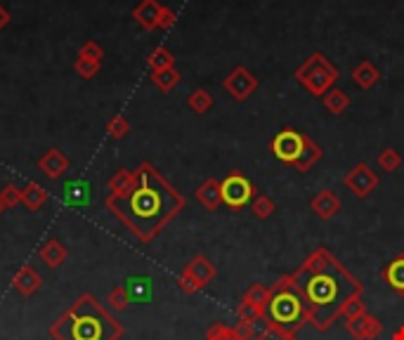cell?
<instances>
[{"label": "cell", "instance_id": "obj_1", "mask_svg": "<svg viewBox=\"0 0 404 340\" xmlns=\"http://www.w3.org/2000/svg\"><path fill=\"white\" fill-rule=\"evenodd\" d=\"M270 289H294L302 298L307 324L319 333H326L340 317L350 319L366 312L364 284L324 246L307 255L296 272L279 276Z\"/></svg>", "mask_w": 404, "mask_h": 340}, {"label": "cell", "instance_id": "obj_2", "mask_svg": "<svg viewBox=\"0 0 404 340\" xmlns=\"http://www.w3.org/2000/svg\"><path fill=\"white\" fill-rule=\"evenodd\" d=\"M185 206L178 194L152 166H142L135 175L130 189L119 196H111L109 208L130 227L142 241L154 239L168 220Z\"/></svg>", "mask_w": 404, "mask_h": 340}, {"label": "cell", "instance_id": "obj_3", "mask_svg": "<svg viewBox=\"0 0 404 340\" xmlns=\"http://www.w3.org/2000/svg\"><path fill=\"white\" fill-rule=\"evenodd\" d=\"M52 333L60 340H116L121 336V326L93 298H83Z\"/></svg>", "mask_w": 404, "mask_h": 340}, {"label": "cell", "instance_id": "obj_4", "mask_svg": "<svg viewBox=\"0 0 404 340\" xmlns=\"http://www.w3.org/2000/svg\"><path fill=\"white\" fill-rule=\"evenodd\" d=\"M263 321L268 340H294L298 331L307 324L302 298L294 289L272 291V300H270Z\"/></svg>", "mask_w": 404, "mask_h": 340}, {"label": "cell", "instance_id": "obj_5", "mask_svg": "<svg viewBox=\"0 0 404 340\" xmlns=\"http://www.w3.org/2000/svg\"><path fill=\"white\" fill-rule=\"evenodd\" d=\"M270 300H272V289L270 286L260 284V281L251 284L243 293L241 302L237 305L239 321H263Z\"/></svg>", "mask_w": 404, "mask_h": 340}, {"label": "cell", "instance_id": "obj_6", "mask_svg": "<svg viewBox=\"0 0 404 340\" xmlns=\"http://www.w3.org/2000/svg\"><path fill=\"white\" fill-rule=\"evenodd\" d=\"M215 276H217L215 265L206 255H196L187 267H185V272L180 274V289L185 293H196V291L206 289Z\"/></svg>", "mask_w": 404, "mask_h": 340}, {"label": "cell", "instance_id": "obj_7", "mask_svg": "<svg viewBox=\"0 0 404 340\" xmlns=\"http://www.w3.org/2000/svg\"><path fill=\"white\" fill-rule=\"evenodd\" d=\"M220 194H222V204H227L232 210H241L253 201L255 187L241 173H232L225 182H220Z\"/></svg>", "mask_w": 404, "mask_h": 340}, {"label": "cell", "instance_id": "obj_8", "mask_svg": "<svg viewBox=\"0 0 404 340\" xmlns=\"http://www.w3.org/2000/svg\"><path fill=\"white\" fill-rule=\"evenodd\" d=\"M307 140H310V137H305V135H300V132L286 127V130H281L272 140V151L279 161L296 166V163L302 158V154H305Z\"/></svg>", "mask_w": 404, "mask_h": 340}, {"label": "cell", "instance_id": "obj_9", "mask_svg": "<svg viewBox=\"0 0 404 340\" xmlns=\"http://www.w3.org/2000/svg\"><path fill=\"white\" fill-rule=\"evenodd\" d=\"M345 331L355 340H374L383 333V324L379 317L369 315V312H361V315L345 319Z\"/></svg>", "mask_w": 404, "mask_h": 340}, {"label": "cell", "instance_id": "obj_10", "mask_svg": "<svg viewBox=\"0 0 404 340\" xmlns=\"http://www.w3.org/2000/svg\"><path fill=\"white\" fill-rule=\"evenodd\" d=\"M345 184H348V189H353L355 196L366 199L371 191L379 187V178H376V173L366 163H359V166H355L345 175Z\"/></svg>", "mask_w": 404, "mask_h": 340}, {"label": "cell", "instance_id": "obj_11", "mask_svg": "<svg viewBox=\"0 0 404 340\" xmlns=\"http://www.w3.org/2000/svg\"><path fill=\"white\" fill-rule=\"evenodd\" d=\"M225 88L230 90L232 97L246 99L248 95H251L253 90L258 88V83H255L253 76H248V71H243V69H237V71H234L232 76L225 81Z\"/></svg>", "mask_w": 404, "mask_h": 340}, {"label": "cell", "instance_id": "obj_12", "mask_svg": "<svg viewBox=\"0 0 404 340\" xmlns=\"http://www.w3.org/2000/svg\"><path fill=\"white\" fill-rule=\"evenodd\" d=\"M383 281H385L388 286H390L392 291H395L397 295L404 298V253L395 255V258L390 260V263L383 267Z\"/></svg>", "mask_w": 404, "mask_h": 340}, {"label": "cell", "instance_id": "obj_13", "mask_svg": "<svg viewBox=\"0 0 404 340\" xmlns=\"http://www.w3.org/2000/svg\"><path fill=\"white\" fill-rule=\"evenodd\" d=\"M312 212H315L317 217H322V220H331L333 215H338V210H340V199L333 191H329V189H324V191H319V194L312 199Z\"/></svg>", "mask_w": 404, "mask_h": 340}, {"label": "cell", "instance_id": "obj_14", "mask_svg": "<svg viewBox=\"0 0 404 340\" xmlns=\"http://www.w3.org/2000/svg\"><path fill=\"white\" fill-rule=\"evenodd\" d=\"M196 199H199V204L204 206L206 210H215L217 206L222 204L220 182H215V180H209V182H204L199 189H196Z\"/></svg>", "mask_w": 404, "mask_h": 340}, {"label": "cell", "instance_id": "obj_15", "mask_svg": "<svg viewBox=\"0 0 404 340\" xmlns=\"http://www.w3.org/2000/svg\"><path fill=\"white\" fill-rule=\"evenodd\" d=\"M161 8H158L154 0H145V3L140 5V8L135 10V17L137 21H140L145 29H152V26H156L158 24V17H161Z\"/></svg>", "mask_w": 404, "mask_h": 340}, {"label": "cell", "instance_id": "obj_16", "mask_svg": "<svg viewBox=\"0 0 404 340\" xmlns=\"http://www.w3.org/2000/svg\"><path fill=\"white\" fill-rule=\"evenodd\" d=\"M40 168L45 170L50 178H57V175H62V170L67 168V161H64V156L57 149H52V151H47V156L40 161Z\"/></svg>", "mask_w": 404, "mask_h": 340}, {"label": "cell", "instance_id": "obj_17", "mask_svg": "<svg viewBox=\"0 0 404 340\" xmlns=\"http://www.w3.org/2000/svg\"><path fill=\"white\" fill-rule=\"evenodd\" d=\"M274 201L270 199V196H258V199H253L251 201V210H253V215L258 217V220H268L270 215L274 212Z\"/></svg>", "mask_w": 404, "mask_h": 340}, {"label": "cell", "instance_id": "obj_18", "mask_svg": "<svg viewBox=\"0 0 404 340\" xmlns=\"http://www.w3.org/2000/svg\"><path fill=\"white\" fill-rule=\"evenodd\" d=\"M324 104H326V109L331 111V114H343L350 102H348V95L333 90V93H329L326 97H324Z\"/></svg>", "mask_w": 404, "mask_h": 340}, {"label": "cell", "instance_id": "obj_19", "mask_svg": "<svg viewBox=\"0 0 404 340\" xmlns=\"http://www.w3.org/2000/svg\"><path fill=\"white\" fill-rule=\"evenodd\" d=\"M206 340H243V338L237 333V328L225 326V324H215V326H211Z\"/></svg>", "mask_w": 404, "mask_h": 340}, {"label": "cell", "instance_id": "obj_20", "mask_svg": "<svg viewBox=\"0 0 404 340\" xmlns=\"http://www.w3.org/2000/svg\"><path fill=\"white\" fill-rule=\"evenodd\" d=\"M379 166L385 170V173H392V170H397V168H400V154H397L395 149H385V151H381Z\"/></svg>", "mask_w": 404, "mask_h": 340}, {"label": "cell", "instance_id": "obj_21", "mask_svg": "<svg viewBox=\"0 0 404 340\" xmlns=\"http://www.w3.org/2000/svg\"><path fill=\"white\" fill-rule=\"evenodd\" d=\"M355 81H357L361 88H371V85L379 81V73H376V69H371L369 64H366V66H359L357 71H355Z\"/></svg>", "mask_w": 404, "mask_h": 340}, {"label": "cell", "instance_id": "obj_22", "mask_svg": "<svg viewBox=\"0 0 404 340\" xmlns=\"http://www.w3.org/2000/svg\"><path fill=\"white\" fill-rule=\"evenodd\" d=\"M178 81H180V76L173 71V69H163V71H156V73H154V83H156L161 90H170Z\"/></svg>", "mask_w": 404, "mask_h": 340}, {"label": "cell", "instance_id": "obj_23", "mask_svg": "<svg viewBox=\"0 0 404 340\" xmlns=\"http://www.w3.org/2000/svg\"><path fill=\"white\" fill-rule=\"evenodd\" d=\"M189 106L196 111V114H204V111L211 106V97L204 93V90H196V93L189 97Z\"/></svg>", "mask_w": 404, "mask_h": 340}, {"label": "cell", "instance_id": "obj_24", "mask_svg": "<svg viewBox=\"0 0 404 340\" xmlns=\"http://www.w3.org/2000/svg\"><path fill=\"white\" fill-rule=\"evenodd\" d=\"M152 66L156 69V71H163V69H170V62H173V57H170L168 50H163V47H158L156 52L152 55Z\"/></svg>", "mask_w": 404, "mask_h": 340}, {"label": "cell", "instance_id": "obj_25", "mask_svg": "<svg viewBox=\"0 0 404 340\" xmlns=\"http://www.w3.org/2000/svg\"><path fill=\"white\" fill-rule=\"evenodd\" d=\"M76 69H78V73H81L83 78H90V76H95L97 73V69H99V62H93V60H78L76 64Z\"/></svg>", "mask_w": 404, "mask_h": 340}, {"label": "cell", "instance_id": "obj_26", "mask_svg": "<svg viewBox=\"0 0 404 340\" xmlns=\"http://www.w3.org/2000/svg\"><path fill=\"white\" fill-rule=\"evenodd\" d=\"M24 199L29 201L31 208H38V206L43 204V201H45V194H43V189H40V187H34V184H31V187L26 189Z\"/></svg>", "mask_w": 404, "mask_h": 340}, {"label": "cell", "instance_id": "obj_27", "mask_svg": "<svg viewBox=\"0 0 404 340\" xmlns=\"http://www.w3.org/2000/svg\"><path fill=\"white\" fill-rule=\"evenodd\" d=\"M81 57L83 60H93V62H99V57H102V50H99L95 42H85L83 50H81Z\"/></svg>", "mask_w": 404, "mask_h": 340}, {"label": "cell", "instance_id": "obj_28", "mask_svg": "<svg viewBox=\"0 0 404 340\" xmlns=\"http://www.w3.org/2000/svg\"><path fill=\"white\" fill-rule=\"evenodd\" d=\"M126 130H128V125H126L123 119H116V121H111V123H109V132L114 137H123Z\"/></svg>", "mask_w": 404, "mask_h": 340}, {"label": "cell", "instance_id": "obj_29", "mask_svg": "<svg viewBox=\"0 0 404 340\" xmlns=\"http://www.w3.org/2000/svg\"><path fill=\"white\" fill-rule=\"evenodd\" d=\"M111 300H114V307H116V310H123V307H126V302H128V295H126V291H116V293H114V298H111Z\"/></svg>", "mask_w": 404, "mask_h": 340}, {"label": "cell", "instance_id": "obj_30", "mask_svg": "<svg viewBox=\"0 0 404 340\" xmlns=\"http://www.w3.org/2000/svg\"><path fill=\"white\" fill-rule=\"evenodd\" d=\"M390 340H404V324H402V326H397V331L392 333Z\"/></svg>", "mask_w": 404, "mask_h": 340}, {"label": "cell", "instance_id": "obj_31", "mask_svg": "<svg viewBox=\"0 0 404 340\" xmlns=\"http://www.w3.org/2000/svg\"><path fill=\"white\" fill-rule=\"evenodd\" d=\"M8 21H10V14H8V12H5V10H3V8H0V29H3V26H5V24H8Z\"/></svg>", "mask_w": 404, "mask_h": 340}, {"label": "cell", "instance_id": "obj_32", "mask_svg": "<svg viewBox=\"0 0 404 340\" xmlns=\"http://www.w3.org/2000/svg\"><path fill=\"white\" fill-rule=\"evenodd\" d=\"M294 340H296V338H294Z\"/></svg>", "mask_w": 404, "mask_h": 340}]
</instances>
